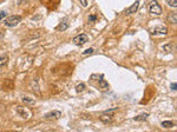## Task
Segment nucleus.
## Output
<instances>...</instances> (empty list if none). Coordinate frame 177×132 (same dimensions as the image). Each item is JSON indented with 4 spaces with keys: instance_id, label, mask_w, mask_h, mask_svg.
Returning a JSON list of instances; mask_svg holds the SVG:
<instances>
[{
    "instance_id": "a211bd4d",
    "label": "nucleus",
    "mask_w": 177,
    "mask_h": 132,
    "mask_svg": "<svg viewBox=\"0 0 177 132\" xmlns=\"http://www.w3.org/2000/svg\"><path fill=\"white\" fill-rule=\"evenodd\" d=\"M167 4L173 8L177 7V0H167Z\"/></svg>"
},
{
    "instance_id": "39448f33",
    "label": "nucleus",
    "mask_w": 177,
    "mask_h": 132,
    "mask_svg": "<svg viewBox=\"0 0 177 132\" xmlns=\"http://www.w3.org/2000/svg\"><path fill=\"white\" fill-rule=\"evenodd\" d=\"M138 7H139V0H136V1L125 11V14H134L135 12H137Z\"/></svg>"
},
{
    "instance_id": "f3484780",
    "label": "nucleus",
    "mask_w": 177,
    "mask_h": 132,
    "mask_svg": "<svg viewBox=\"0 0 177 132\" xmlns=\"http://www.w3.org/2000/svg\"><path fill=\"white\" fill-rule=\"evenodd\" d=\"M100 80H102V83L99 81V86H100L102 89H108V83L104 80V77H103V75H100Z\"/></svg>"
},
{
    "instance_id": "aec40b11",
    "label": "nucleus",
    "mask_w": 177,
    "mask_h": 132,
    "mask_svg": "<svg viewBox=\"0 0 177 132\" xmlns=\"http://www.w3.org/2000/svg\"><path fill=\"white\" fill-rule=\"evenodd\" d=\"M93 51H95L93 48H87V50H85V51L83 52V54H84V56H86V54H91V53H93Z\"/></svg>"
},
{
    "instance_id": "0eeeda50",
    "label": "nucleus",
    "mask_w": 177,
    "mask_h": 132,
    "mask_svg": "<svg viewBox=\"0 0 177 132\" xmlns=\"http://www.w3.org/2000/svg\"><path fill=\"white\" fill-rule=\"evenodd\" d=\"M114 119V113H105L103 112L100 114V120L103 123H110Z\"/></svg>"
},
{
    "instance_id": "f03ea898",
    "label": "nucleus",
    "mask_w": 177,
    "mask_h": 132,
    "mask_svg": "<svg viewBox=\"0 0 177 132\" xmlns=\"http://www.w3.org/2000/svg\"><path fill=\"white\" fill-rule=\"evenodd\" d=\"M149 12L151 14H155V16L162 14V7H161V5L158 4L156 0H152L150 2V5H149Z\"/></svg>"
},
{
    "instance_id": "6ab92c4d",
    "label": "nucleus",
    "mask_w": 177,
    "mask_h": 132,
    "mask_svg": "<svg viewBox=\"0 0 177 132\" xmlns=\"http://www.w3.org/2000/svg\"><path fill=\"white\" fill-rule=\"evenodd\" d=\"M96 20H97V16H96V14H92V16L90 14V16H89V21H90V22H93V21H96Z\"/></svg>"
},
{
    "instance_id": "4be33fe9",
    "label": "nucleus",
    "mask_w": 177,
    "mask_h": 132,
    "mask_svg": "<svg viewBox=\"0 0 177 132\" xmlns=\"http://www.w3.org/2000/svg\"><path fill=\"white\" fill-rule=\"evenodd\" d=\"M80 2H81V5H83L84 7L87 6V0H80Z\"/></svg>"
},
{
    "instance_id": "20e7f679",
    "label": "nucleus",
    "mask_w": 177,
    "mask_h": 132,
    "mask_svg": "<svg viewBox=\"0 0 177 132\" xmlns=\"http://www.w3.org/2000/svg\"><path fill=\"white\" fill-rule=\"evenodd\" d=\"M150 34H152V36H156V34H162V36H164V34H167V32H168V30L165 28V27H154V28H150Z\"/></svg>"
},
{
    "instance_id": "6e6552de",
    "label": "nucleus",
    "mask_w": 177,
    "mask_h": 132,
    "mask_svg": "<svg viewBox=\"0 0 177 132\" xmlns=\"http://www.w3.org/2000/svg\"><path fill=\"white\" fill-rule=\"evenodd\" d=\"M61 117V112L58 111V110H55V111H51V112L46 113L45 114V118L46 119H50V118H52V119H58Z\"/></svg>"
},
{
    "instance_id": "423d86ee",
    "label": "nucleus",
    "mask_w": 177,
    "mask_h": 132,
    "mask_svg": "<svg viewBox=\"0 0 177 132\" xmlns=\"http://www.w3.org/2000/svg\"><path fill=\"white\" fill-rule=\"evenodd\" d=\"M16 111H17V113L19 114L21 118H24V119H27L28 117H30V113H28V111L27 110H25L24 107H21V106H17L16 107Z\"/></svg>"
},
{
    "instance_id": "412c9836",
    "label": "nucleus",
    "mask_w": 177,
    "mask_h": 132,
    "mask_svg": "<svg viewBox=\"0 0 177 132\" xmlns=\"http://www.w3.org/2000/svg\"><path fill=\"white\" fill-rule=\"evenodd\" d=\"M5 17H6V12L5 11H1L0 12V21H1V19H4Z\"/></svg>"
},
{
    "instance_id": "dca6fc26",
    "label": "nucleus",
    "mask_w": 177,
    "mask_h": 132,
    "mask_svg": "<svg viewBox=\"0 0 177 132\" xmlns=\"http://www.w3.org/2000/svg\"><path fill=\"white\" fill-rule=\"evenodd\" d=\"M84 90H85V84H84V83H80V84H78V85L76 86V91H77L78 93L83 92Z\"/></svg>"
},
{
    "instance_id": "9d476101",
    "label": "nucleus",
    "mask_w": 177,
    "mask_h": 132,
    "mask_svg": "<svg viewBox=\"0 0 177 132\" xmlns=\"http://www.w3.org/2000/svg\"><path fill=\"white\" fill-rule=\"evenodd\" d=\"M161 125H162V128H164V129H170V128H175V122H173V120H164V122H162L161 123Z\"/></svg>"
},
{
    "instance_id": "ddd939ff",
    "label": "nucleus",
    "mask_w": 177,
    "mask_h": 132,
    "mask_svg": "<svg viewBox=\"0 0 177 132\" xmlns=\"http://www.w3.org/2000/svg\"><path fill=\"white\" fill-rule=\"evenodd\" d=\"M7 61H8V57H7V54H1V56H0V67L5 66V65L7 64Z\"/></svg>"
},
{
    "instance_id": "9b49d317",
    "label": "nucleus",
    "mask_w": 177,
    "mask_h": 132,
    "mask_svg": "<svg viewBox=\"0 0 177 132\" xmlns=\"http://www.w3.org/2000/svg\"><path fill=\"white\" fill-rule=\"evenodd\" d=\"M148 117H149V113H140L136 117H134V120L135 122H145L148 119Z\"/></svg>"
},
{
    "instance_id": "2eb2a0df",
    "label": "nucleus",
    "mask_w": 177,
    "mask_h": 132,
    "mask_svg": "<svg viewBox=\"0 0 177 132\" xmlns=\"http://www.w3.org/2000/svg\"><path fill=\"white\" fill-rule=\"evenodd\" d=\"M169 21H170V22H171V24H176V19H177V16H176V13H175V12H173V13H171V14H170V16H169Z\"/></svg>"
},
{
    "instance_id": "5701e85b",
    "label": "nucleus",
    "mask_w": 177,
    "mask_h": 132,
    "mask_svg": "<svg viewBox=\"0 0 177 132\" xmlns=\"http://www.w3.org/2000/svg\"><path fill=\"white\" fill-rule=\"evenodd\" d=\"M176 83H173V84H171V86H170V89H171V90H173V91H175V90H176Z\"/></svg>"
},
{
    "instance_id": "f8f14e48",
    "label": "nucleus",
    "mask_w": 177,
    "mask_h": 132,
    "mask_svg": "<svg viewBox=\"0 0 177 132\" xmlns=\"http://www.w3.org/2000/svg\"><path fill=\"white\" fill-rule=\"evenodd\" d=\"M21 101L24 104H28V105H33L36 103V99L34 98H31V97H22L21 98Z\"/></svg>"
},
{
    "instance_id": "7ed1b4c3",
    "label": "nucleus",
    "mask_w": 177,
    "mask_h": 132,
    "mask_svg": "<svg viewBox=\"0 0 177 132\" xmlns=\"http://www.w3.org/2000/svg\"><path fill=\"white\" fill-rule=\"evenodd\" d=\"M72 41H73V44L77 45V46H83L84 44H86V43L89 41V37H87V34L81 33V34H78L77 37L73 38Z\"/></svg>"
},
{
    "instance_id": "4468645a",
    "label": "nucleus",
    "mask_w": 177,
    "mask_h": 132,
    "mask_svg": "<svg viewBox=\"0 0 177 132\" xmlns=\"http://www.w3.org/2000/svg\"><path fill=\"white\" fill-rule=\"evenodd\" d=\"M163 51H164V52H168V53L173 52V51H174L173 44H167V45H164V46H163Z\"/></svg>"
},
{
    "instance_id": "1a4fd4ad",
    "label": "nucleus",
    "mask_w": 177,
    "mask_h": 132,
    "mask_svg": "<svg viewBox=\"0 0 177 132\" xmlns=\"http://www.w3.org/2000/svg\"><path fill=\"white\" fill-rule=\"evenodd\" d=\"M67 27H69V21H67V19L65 18L63 21H61V22H60V24H59L58 26H57V30L61 32V31H65Z\"/></svg>"
},
{
    "instance_id": "f257e3e1",
    "label": "nucleus",
    "mask_w": 177,
    "mask_h": 132,
    "mask_svg": "<svg viewBox=\"0 0 177 132\" xmlns=\"http://www.w3.org/2000/svg\"><path fill=\"white\" fill-rule=\"evenodd\" d=\"M21 20H22L21 16H16V14L14 16H10L8 18L5 19V25L7 27H16Z\"/></svg>"
}]
</instances>
